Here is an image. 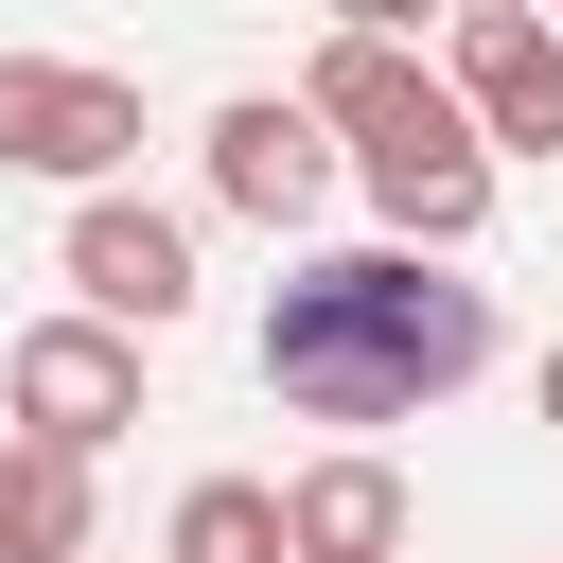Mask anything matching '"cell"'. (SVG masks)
<instances>
[{
    "mask_svg": "<svg viewBox=\"0 0 563 563\" xmlns=\"http://www.w3.org/2000/svg\"><path fill=\"white\" fill-rule=\"evenodd\" d=\"M493 369V282H457V246H317L264 299V387L299 422H422Z\"/></svg>",
    "mask_w": 563,
    "mask_h": 563,
    "instance_id": "6da1fadb",
    "label": "cell"
},
{
    "mask_svg": "<svg viewBox=\"0 0 563 563\" xmlns=\"http://www.w3.org/2000/svg\"><path fill=\"white\" fill-rule=\"evenodd\" d=\"M141 158V88L88 70V53H0V176H53V194H106Z\"/></svg>",
    "mask_w": 563,
    "mask_h": 563,
    "instance_id": "7a4b0ae2",
    "label": "cell"
},
{
    "mask_svg": "<svg viewBox=\"0 0 563 563\" xmlns=\"http://www.w3.org/2000/svg\"><path fill=\"white\" fill-rule=\"evenodd\" d=\"M0 422H18V440L106 457V440L141 422V334H123V317H88V299H70V317H35V334L0 352Z\"/></svg>",
    "mask_w": 563,
    "mask_h": 563,
    "instance_id": "3957f363",
    "label": "cell"
},
{
    "mask_svg": "<svg viewBox=\"0 0 563 563\" xmlns=\"http://www.w3.org/2000/svg\"><path fill=\"white\" fill-rule=\"evenodd\" d=\"M352 176H369L387 246H475V229H493V176H510V158H493V141H475V106L440 88V106L405 123V141H352Z\"/></svg>",
    "mask_w": 563,
    "mask_h": 563,
    "instance_id": "277c9868",
    "label": "cell"
},
{
    "mask_svg": "<svg viewBox=\"0 0 563 563\" xmlns=\"http://www.w3.org/2000/svg\"><path fill=\"white\" fill-rule=\"evenodd\" d=\"M440 88L475 106V141H493V158H563V35H545L528 0H457Z\"/></svg>",
    "mask_w": 563,
    "mask_h": 563,
    "instance_id": "5b68a950",
    "label": "cell"
},
{
    "mask_svg": "<svg viewBox=\"0 0 563 563\" xmlns=\"http://www.w3.org/2000/svg\"><path fill=\"white\" fill-rule=\"evenodd\" d=\"M334 176H352V141H334L299 88H246V106H211V194H229L246 229H317V211H334Z\"/></svg>",
    "mask_w": 563,
    "mask_h": 563,
    "instance_id": "8992f818",
    "label": "cell"
},
{
    "mask_svg": "<svg viewBox=\"0 0 563 563\" xmlns=\"http://www.w3.org/2000/svg\"><path fill=\"white\" fill-rule=\"evenodd\" d=\"M53 264H70V299H88V317H123V334H176V317H194V229H176V211H141L123 176H106V194H70V246H53Z\"/></svg>",
    "mask_w": 563,
    "mask_h": 563,
    "instance_id": "52a82bcc",
    "label": "cell"
},
{
    "mask_svg": "<svg viewBox=\"0 0 563 563\" xmlns=\"http://www.w3.org/2000/svg\"><path fill=\"white\" fill-rule=\"evenodd\" d=\"M282 545H299V563H405V475H387L369 440L299 457V475H282Z\"/></svg>",
    "mask_w": 563,
    "mask_h": 563,
    "instance_id": "ba28073f",
    "label": "cell"
},
{
    "mask_svg": "<svg viewBox=\"0 0 563 563\" xmlns=\"http://www.w3.org/2000/svg\"><path fill=\"white\" fill-rule=\"evenodd\" d=\"M299 106H317L334 141H405V123L440 106V70H422V35H317V70H299Z\"/></svg>",
    "mask_w": 563,
    "mask_h": 563,
    "instance_id": "9c48e42d",
    "label": "cell"
},
{
    "mask_svg": "<svg viewBox=\"0 0 563 563\" xmlns=\"http://www.w3.org/2000/svg\"><path fill=\"white\" fill-rule=\"evenodd\" d=\"M0 563H88V457L0 422Z\"/></svg>",
    "mask_w": 563,
    "mask_h": 563,
    "instance_id": "30bf717a",
    "label": "cell"
},
{
    "mask_svg": "<svg viewBox=\"0 0 563 563\" xmlns=\"http://www.w3.org/2000/svg\"><path fill=\"white\" fill-rule=\"evenodd\" d=\"M176 563H299V545H282V493H264V475H194V493H176Z\"/></svg>",
    "mask_w": 563,
    "mask_h": 563,
    "instance_id": "8fae6325",
    "label": "cell"
},
{
    "mask_svg": "<svg viewBox=\"0 0 563 563\" xmlns=\"http://www.w3.org/2000/svg\"><path fill=\"white\" fill-rule=\"evenodd\" d=\"M317 18H334V35H422L440 0H317Z\"/></svg>",
    "mask_w": 563,
    "mask_h": 563,
    "instance_id": "7c38bea8",
    "label": "cell"
},
{
    "mask_svg": "<svg viewBox=\"0 0 563 563\" xmlns=\"http://www.w3.org/2000/svg\"><path fill=\"white\" fill-rule=\"evenodd\" d=\"M528 405H545V422H563V334H545V369H528Z\"/></svg>",
    "mask_w": 563,
    "mask_h": 563,
    "instance_id": "4fadbf2b",
    "label": "cell"
}]
</instances>
